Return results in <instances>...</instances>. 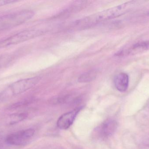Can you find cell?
<instances>
[{"label": "cell", "instance_id": "obj_1", "mask_svg": "<svg viewBox=\"0 0 149 149\" xmlns=\"http://www.w3.org/2000/svg\"><path fill=\"white\" fill-rule=\"evenodd\" d=\"M136 4V1H130L124 3L77 20L73 25L77 29L90 28L101 22L110 20L123 15L134 8Z\"/></svg>", "mask_w": 149, "mask_h": 149}, {"label": "cell", "instance_id": "obj_2", "mask_svg": "<svg viewBox=\"0 0 149 149\" xmlns=\"http://www.w3.org/2000/svg\"><path fill=\"white\" fill-rule=\"evenodd\" d=\"M40 80V77L36 76L14 82L0 93V101L8 99L26 92L36 85Z\"/></svg>", "mask_w": 149, "mask_h": 149}, {"label": "cell", "instance_id": "obj_3", "mask_svg": "<svg viewBox=\"0 0 149 149\" xmlns=\"http://www.w3.org/2000/svg\"><path fill=\"white\" fill-rule=\"evenodd\" d=\"M35 15L29 10H20L0 16V32L13 29L31 19Z\"/></svg>", "mask_w": 149, "mask_h": 149}, {"label": "cell", "instance_id": "obj_4", "mask_svg": "<svg viewBox=\"0 0 149 149\" xmlns=\"http://www.w3.org/2000/svg\"><path fill=\"white\" fill-rule=\"evenodd\" d=\"M44 32V31L38 28L23 30L0 40V49L26 42L42 35Z\"/></svg>", "mask_w": 149, "mask_h": 149}, {"label": "cell", "instance_id": "obj_5", "mask_svg": "<svg viewBox=\"0 0 149 149\" xmlns=\"http://www.w3.org/2000/svg\"><path fill=\"white\" fill-rule=\"evenodd\" d=\"M35 130L32 129H24L12 133L5 137L7 145L20 146L25 145L33 137Z\"/></svg>", "mask_w": 149, "mask_h": 149}, {"label": "cell", "instance_id": "obj_6", "mask_svg": "<svg viewBox=\"0 0 149 149\" xmlns=\"http://www.w3.org/2000/svg\"><path fill=\"white\" fill-rule=\"evenodd\" d=\"M117 128V123L116 121L113 119H109L97 128V134L101 138H108L113 134Z\"/></svg>", "mask_w": 149, "mask_h": 149}, {"label": "cell", "instance_id": "obj_7", "mask_svg": "<svg viewBox=\"0 0 149 149\" xmlns=\"http://www.w3.org/2000/svg\"><path fill=\"white\" fill-rule=\"evenodd\" d=\"M81 109V108H79L60 116L57 121L58 127L63 130L69 128L72 125Z\"/></svg>", "mask_w": 149, "mask_h": 149}, {"label": "cell", "instance_id": "obj_8", "mask_svg": "<svg viewBox=\"0 0 149 149\" xmlns=\"http://www.w3.org/2000/svg\"><path fill=\"white\" fill-rule=\"evenodd\" d=\"M115 86L119 92H126L128 88L129 78L128 75L124 73L117 74L114 79Z\"/></svg>", "mask_w": 149, "mask_h": 149}, {"label": "cell", "instance_id": "obj_9", "mask_svg": "<svg viewBox=\"0 0 149 149\" xmlns=\"http://www.w3.org/2000/svg\"><path fill=\"white\" fill-rule=\"evenodd\" d=\"M149 48V40L146 42L138 43L134 45H133L132 47H130L125 50H122L120 51L119 52L116 53V56L121 57V56L128 55V54H135V53L145 50Z\"/></svg>", "mask_w": 149, "mask_h": 149}, {"label": "cell", "instance_id": "obj_10", "mask_svg": "<svg viewBox=\"0 0 149 149\" xmlns=\"http://www.w3.org/2000/svg\"><path fill=\"white\" fill-rule=\"evenodd\" d=\"M98 72L95 70H91L82 73L79 77L78 81L80 83H87L93 81L96 78Z\"/></svg>", "mask_w": 149, "mask_h": 149}, {"label": "cell", "instance_id": "obj_11", "mask_svg": "<svg viewBox=\"0 0 149 149\" xmlns=\"http://www.w3.org/2000/svg\"><path fill=\"white\" fill-rule=\"evenodd\" d=\"M28 116L26 113L13 114L10 115L7 120L8 125H14L25 120Z\"/></svg>", "mask_w": 149, "mask_h": 149}, {"label": "cell", "instance_id": "obj_12", "mask_svg": "<svg viewBox=\"0 0 149 149\" xmlns=\"http://www.w3.org/2000/svg\"><path fill=\"white\" fill-rule=\"evenodd\" d=\"M17 1H13V0H2L0 1V7L4 6V5H8V4H12L17 2Z\"/></svg>", "mask_w": 149, "mask_h": 149}, {"label": "cell", "instance_id": "obj_13", "mask_svg": "<svg viewBox=\"0 0 149 149\" xmlns=\"http://www.w3.org/2000/svg\"><path fill=\"white\" fill-rule=\"evenodd\" d=\"M5 139V137H3L2 135L0 133V149H3L4 147V144H6Z\"/></svg>", "mask_w": 149, "mask_h": 149}, {"label": "cell", "instance_id": "obj_14", "mask_svg": "<svg viewBox=\"0 0 149 149\" xmlns=\"http://www.w3.org/2000/svg\"><path fill=\"white\" fill-rule=\"evenodd\" d=\"M145 144L146 146H148V147L149 148V141H147L145 142Z\"/></svg>", "mask_w": 149, "mask_h": 149}]
</instances>
